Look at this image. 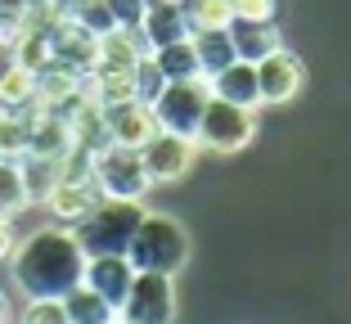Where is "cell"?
<instances>
[{
    "instance_id": "obj_12",
    "label": "cell",
    "mask_w": 351,
    "mask_h": 324,
    "mask_svg": "<svg viewBox=\"0 0 351 324\" xmlns=\"http://www.w3.org/2000/svg\"><path fill=\"white\" fill-rule=\"evenodd\" d=\"M207 86H212V99H226V104L252 108V113L261 108L257 63H248V59H234V63H226L221 73H212V77H207Z\"/></svg>"
},
{
    "instance_id": "obj_20",
    "label": "cell",
    "mask_w": 351,
    "mask_h": 324,
    "mask_svg": "<svg viewBox=\"0 0 351 324\" xmlns=\"http://www.w3.org/2000/svg\"><path fill=\"white\" fill-rule=\"evenodd\" d=\"M158 63V73L167 77V82H185V77H203L198 73V54H194V41H171V45H158V50H149Z\"/></svg>"
},
{
    "instance_id": "obj_6",
    "label": "cell",
    "mask_w": 351,
    "mask_h": 324,
    "mask_svg": "<svg viewBox=\"0 0 351 324\" xmlns=\"http://www.w3.org/2000/svg\"><path fill=\"white\" fill-rule=\"evenodd\" d=\"M95 185H99L104 199H145L149 189V171H145V158L140 149H126V145H104L95 153V167H90Z\"/></svg>"
},
{
    "instance_id": "obj_27",
    "label": "cell",
    "mask_w": 351,
    "mask_h": 324,
    "mask_svg": "<svg viewBox=\"0 0 351 324\" xmlns=\"http://www.w3.org/2000/svg\"><path fill=\"white\" fill-rule=\"evenodd\" d=\"M14 221L10 216H0V262H10V252H14Z\"/></svg>"
},
{
    "instance_id": "obj_17",
    "label": "cell",
    "mask_w": 351,
    "mask_h": 324,
    "mask_svg": "<svg viewBox=\"0 0 351 324\" xmlns=\"http://www.w3.org/2000/svg\"><path fill=\"white\" fill-rule=\"evenodd\" d=\"M0 108H5V113H27V108H45L41 99H36V73H32V68L14 63L10 73L0 77Z\"/></svg>"
},
{
    "instance_id": "obj_10",
    "label": "cell",
    "mask_w": 351,
    "mask_h": 324,
    "mask_svg": "<svg viewBox=\"0 0 351 324\" xmlns=\"http://www.w3.org/2000/svg\"><path fill=\"white\" fill-rule=\"evenodd\" d=\"M104 131H108V145L140 149L158 131V122H154V113H149V104L126 99V104H108L104 108Z\"/></svg>"
},
{
    "instance_id": "obj_5",
    "label": "cell",
    "mask_w": 351,
    "mask_h": 324,
    "mask_svg": "<svg viewBox=\"0 0 351 324\" xmlns=\"http://www.w3.org/2000/svg\"><path fill=\"white\" fill-rule=\"evenodd\" d=\"M207 99H212L207 77H185V82H167L162 90L154 95L149 113H154L158 131H176V136H189V140H194L198 117H203Z\"/></svg>"
},
{
    "instance_id": "obj_26",
    "label": "cell",
    "mask_w": 351,
    "mask_h": 324,
    "mask_svg": "<svg viewBox=\"0 0 351 324\" xmlns=\"http://www.w3.org/2000/svg\"><path fill=\"white\" fill-rule=\"evenodd\" d=\"M108 10H113L117 27H140V18H145V5L149 0H104Z\"/></svg>"
},
{
    "instance_id": "obj_16",
    "label": "cell",
    "mask_w": 351,
    "mask_h": 324,
    "mask_svg": "<svg viewBox=\"0 0 351 324\" xmlns=\"http://www.w3.org/2000/svg\"><path fill=\"white\" fill-rule=\"evenodd\" d=\"M19 162V176H23V189H27V203H45L50 199V189L63 180V158H54V153H23V158H14Z\"/></svg>"
},
{
    "instance_id": "obj_4",
    "label": "cell",
    "mask_w": 351,
    "mask_h": 324,
    "mask_svg": "<svg viewBox=\"0 0 351 324\" xmlns=\"http://www.w3.org/2000/svg\"><path fill=\"white\" fill-rule=\"evenodd\" d=\"M252 140H257V113H252V108L226 104V99H207L203 117H198V131H194L198 153L234 158V153H243Z\"/></svg>"
},
{
    "instance_id": "obj_2",
    "label": "cell",
    "mask_w": 351,
    "mask_h": 324,
    "mask_svg": "<svg viewBox=\"0 0 351 324\" xmlns=\"http://www.w3.org/2000/svg\"><path fill=\"white\" fill-rule=\"evenodd\" d=\"M122 257L135 271H158V275L176 279L189 266V257H194V239H189L185 221L167 216V212H145Z\"/></svg>"
},
{
    "instance_id": "obj_7",
    "label": "cell",
    "mask_w": 351,
    "mask_h": 324,
    "mask_svg": "<svg viewBox=\"0 0 351 324\" xmlns=\"http://www.w3.org/2000/svg\"><path fill=\"white\" fill-rule=\"evenodd\" d=\"M122 320L135 324H171L176 320V284L171 275L158 271H135L131 288H126V302L117 306Z\"/></svg>"
},
{
    "instance_id": "obj_9",
    "label": "cell",
    "mask_w": 351,
    "mask_h": 324,
    "mask_svg": "<svg viewBox=\"0 0 351 324\" xmlns=\"http://www.w3.org/2000/svg\"><path fill=\"white\" fill-rule=\"evenodd\" d=\"M306 59L289 45L270 50L266 59H257V86H261V104L279 108V104H293L302 90H306Z\"/></svg>"
},
{
    "instance_id": "obj_29",
    "label": "cell",
    "mask_w": 351,
    "mask_h": 324,
    "mask_svg": "<svg viewBox=\"0 0 351 324\" xmlns=\"http://www.w3.org/2000/svg\"><path fill=\"white\" fill-rule=\"evenodd\" d=\"M0 324H10V297L0 293Z\"/></svg>"
},
{
    "instance_id": "obj_8",
    "label": "cell",
    "mask_w": 351,
    "mask_h": 324,
    "mask_svg": "<svg viewBox=\"0 0 351 324\" xmlns=\"http://www.w3.org/2000/svg\"><path fill=\"white\" fill-rule=\"evenodd\" d=\"M140 158H145L149 185H180L198 162V145L189 136H176V131H154L140 145Z\"/></svg>"
},
{
    "instance_id": "obj_14",
    "label": "cell",
    "mask_w": 351,
    "mask_h": 324,
    "mask_svg": "<svg viewBox=\"0 0 351 324\" xmlns=\"http://www.w3.org/2000/svg\"><path fill=\"white\" fill-rule=\"evenodd\" d=\"M230 45H234V59H266L270 50L284 45V32H279V18H266V23H243V18H230Z\"/></svg>"
},
{
    "instance_id": "obj_25",
    "label": "cell",
    "mask_w": 351,
    "mask_h": 324,
    "mask_svg": "<svg viewBox=\"0 0 351 324\" xmlns=\"http://www.w3.org/2000/svg\"><path fill=\"white\" fill-rule=\"evenodd\" d=\"M230 10L243 23H266V18H279V0H230Z\"/></svg>"
},
{
    "instance_id": "obj_22",
    "label": "cell",
    "mask_w": 351,
    "mask_h": 324,
    "mask_svg": "<svg viewBox=\"0 0 351 324\" xmlns=\"http://www.w3.org/2000/svg\"><path fill=\"white\" fill-rule=\"evenodd\" d=\"M23 208H32V203H27V189H23L19 162L0 158V216H10V221H14Z\"/></svg>"
},
{
    "instance_id": "obj_18",
    "label": "cell",
    "mask_w": 351,
    "mask_h": 324,
    "mask_svg": "<svg viewBox=\"0 0 351 324\" xmlns=\"http://www.w3.org/2000/svg\"><path fill=\"white\" fill-rule=\"evenodd\" d=\"M63 311H68V324H113L117 320V306H108L86 284H77V288L63 293Z\"/></svg>"
},
{
    "instance_id": "obj_21",
    "label": "cell",
    "mask_w": 351,
    "mask_h": 324,
    "mask_svg": "<svg viewBox=\"0 0 351 324\" xmlns=\"http://www.w3.org/2000/svg\"><path fill=\"white\" fill-rule=\"evenodd\" d=\"M180 10L189 18V32H217L230 27V18H234L230 0H180Z\"/></svg>"
},
{
    "instance_id": "obj_30",
    "label": "cell",
    "mask_w": 351,
    "mask_h": 324,
    "mask_svg": "<svg viewBox=\"0 0 351 324\" xmlns=\"http://www.w3.org/2000/svg\"><path fill=\"white\" fill-rule=\"evenodd\" d=\"M113 324H135V320H122V315H117V320H113Z\"/></svg>"
},
{
    "instance_id": "obj_1",
    "label": "cell",
    "mask_w": 351,
    "mask_h": 324,
    "mask_svg": "<svg viewBox=\"0 0 351 324\" xmlns=\"http://www.w3.org/2000/svg\"><path fill=\"white\" fill-rule=\"evenodd\" d=\"M10 275L23 297H63L68 288L82 284L86 252L68 225H45V230L27 234L23 243H14Z\"/></svg>"
},
{
    "instance_id": "obj_28",
    "label": "cell",
    "mask_w": 351,
    "mask_h": 324,
    "mask_svg": "<svg viewBox=\"0 0 351 324\" xmlns=\"http://www.w3.org/2000/svg\"><path fill=\"white\" fill-rule=\"evenodd\" d=\"M14 63H19V59H14V41H10V36H0V77L10 73Z\"/></svg>"
},
{
    "instance_id": "obj_23",
    "label": "cell",
    "mask_w": 351,
    "mask_h": 324,
    "mask_svg": "<svg viewBox=\"0 0 351 324\" xmlns=\"http://www.w3.org/2000/svg\"><path fill=\"white\" fill-rule=\"evenodd\" d=\"M131 82H135V99H140V104H154V95L167 86V77L158 73L154 54H140V59H135V68H131Z\"/></svg>"
},
{
    "instance_id": "obj_15",
    "label": "cell",
    "mask_w": 351,
    "mask_h": 324,
    "mask_svg": "<svg viewBox=\"0 0 351 324\" xmlns=\"http://www.w3.org/2000/svg\"><path fill=\"white\" fill-rule=\"evenodd\" d=\"M140 36L149 41V50L171 45V41H185V36H189L185 10H180V5H171V0H149V5H145V18H140Z\"/></svg>"
},
{
    "instance_id": "obj_19",
    "label": "cell",
    "mask_w": 351,
    "mask_h": 324,
    "mask_svg": "<svg viewBox=\"0 0 351 324\" xmlns=\"http://www.w3.org/2000/svg\"><path fill=\"white\" fill-rule=\"evenodd\" d=\"M189 41H194L198 73H203V77L221 73L226 63H234V45H230V32L226 27H217V32H189Z\"/></svg>"
},
{
    "instance_id": "obj_13",
    "label": "cell",
    "mask_w": 351,
    "mask_h": 324,
    "mask_svg": "<svg viewBox=\"0 0 351 324\" xmlns=\"http://www.w3.org/2000/svg\"><path fill=\"white\" fill-rule=\"evenodd\" d=\"M99 199H104V194H99V185H95V176L90 180H59L41 208H50L59 225H77V221H82Z\"/></svg>"
},
{
    "instance_id": "obj_11",
    "label": "cell",
    "mask_w": 351,
    "mask_h": 324,
    "mask_svg": "<svg viewBox=\"0 0 351 324\" xmlns=\"http://www.w3.org/2000/svg\"><path fill=\"white\" fill-rule=\"evenodd\" d=\"M131 279H135V266L126 262L122 252H108V257H86L82 284H86V288H95V293H99L108 306H122L126 302Z\"/></svg>"
},
{
    "instance_id": "obj_3",
    "label": "cell",
    "mask_w": 351,
    "mask_h": 324,
    "mask_svg": "<svg viewBox=\"0 0 351 324\" xmlns=\"http://www.w3.org/2000/svg\"><path fill=\"white\" fill-rule=\"evenodd\" d=\"M140 216H145V208L135 199H99L77 225H68V230L82 243L86 257H108V252H126Z\"/></svg>"
},
{
    "instance_id": "obj_24",
    "label": "cell",
    "mask_w": 351,
    "mask_h": 324,
    "mask_svg": "<svg viewBox=\"0 0 351 324\" xmlns=\"http://www.w3.org/2000/svg\"><path fill=\"white\" fill-rule=\"evenodd\" d=\"M19 324H68V311H63V297H27Z\"/></svg>"
}]
</instances>
